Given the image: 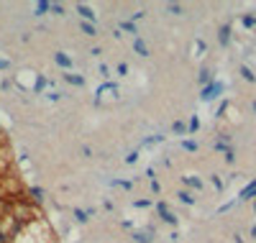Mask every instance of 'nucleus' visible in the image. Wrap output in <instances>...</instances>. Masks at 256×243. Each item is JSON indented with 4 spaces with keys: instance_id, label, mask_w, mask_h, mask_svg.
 Returning <instances> with one entry per match:
<instances>
[{
    "instance_id": "f03ea898",
    "label": "nucleus",
    "mask_w": 256,
    "mask_h": 243,
    "mask_svg": "<svg viewBox=\"0 0 256 243\" xmlns=\"http://www.w3.org/2000/svg\"><path fill=\"white\" fill-rule=\"evenodd\" d=\"M56 62L62 64V67H70V64H72V62H70L67 56H64V54H56Z\"/></svg>"
},
{
    "instance_id": "7ed1b4c3",
    "label": "nucleus",
    "mask_w": 256,
    "mask_h": 243,
    "mask_svg": "<svg viewBox=\"0 0 256 243\" xmlns=\"http://www.w3.org/2000/svg\"><path fill=\"white\" fill-rule=\"evenodd\" d=\"M82 31H84V34H90V36H92V34H95V28H92V26H90V24H82Z\"/></svg>"
},
{
    "instance_id": "f257e3e1",
    "label": "nucleus",
    "mask_w": 256,
    "mask_h": 243,
    "mask_svg": "<svg viewBox=\"0 0 256 243\" xmlns=\"http://www.w3.org/2000/svg\"><path fill=\"white\" fill-rule=\"evenodd\" d=\"M77 13H82V18H88V20L95 18V13H92L90 8H84V6H77Z\"/></svg>"
}]
</instances>
